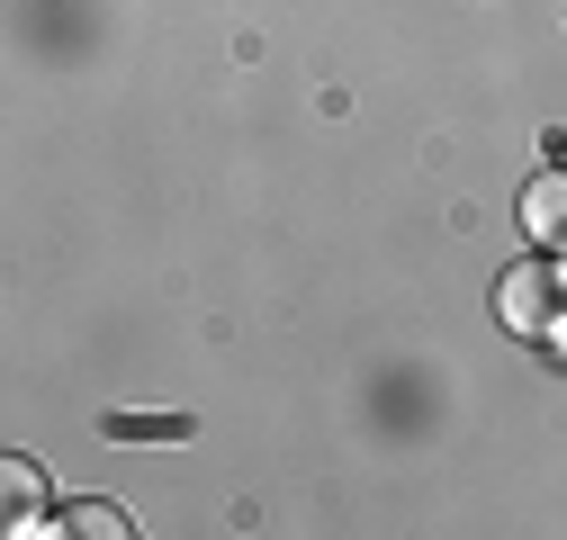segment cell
Here are the masks:
<instances>
[{
    "label": "cell",
    "instance_id": "cell-1",
    "mask_svg": "<svg viewBox=\"0 0 567 540\" xmlns=\"http://www.w3.org/2000/svg\"><path fill=\"white\" fill-rule=\"evenodd\" d=\"M495 307H505V324L514 333H558V315H567V289H558V270L549 261H514L505 280H495Z\"/></svg>",
    "mask_w": 567,
    "mask_h": 540
},
{
    "label": "cell",
    "instance_id": "cell-2",
    "mask_svg": "<svg viewBox=\"0 0 567 540\" xmlns=\"http://www.w3.org/2000/svg\"><path fill=\"white\" fill-rule=\"evenodd\" d=\"M523 235H540L549 252H567V163L523 189Z\"/></svg>",
    "mask_w": 567,
    "mask_h": 540
},
{
    "label": "cell",
    "instance_id": "cell-3",
    "mask_svg": "<svg viewBox=\"0 0 567 540\" xmlns=\"http://www.w3.org/2000/svg\"><path fill=\"white\" fill-rule=\"evenodd\" d=\"M0 496H10V531H45V478H37V459L0 468Z\"/></svg>",
    "mask_w": 567,
    "mask_h": 540
},
{
    "label": "cell",
    "instance_id": "cell-4",
    "mask_svg": "<svg viewBox=\"0 0 567 540\" xmlns=\"http://www.w3.org/2000/svg\"><path fill=\"white\" fill-rule=\"evenodd\" d=\"M73 531H91V540H117V531H126V513H117V505H73Z\"/></svg>",
    "mask_w": 567,
    "mask_h": 540
}]
</instances>
